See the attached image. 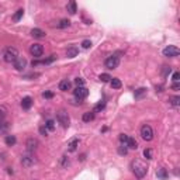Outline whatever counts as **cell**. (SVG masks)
<instances>
[{"label": "cell", "mask_w": 180, "mask_h": 180, "mask_svg": "<svg viewBox=\"0 0 180 180\" xmlns=\"http://www.w3.org/2000/svg\"><path fill=\"white\" fill-rule=\"evenodd\" d=\"M79 142H80V141H79V138H73V139L69 142V145H68V146H69V151H70V152H75V151H76L77 146H79Z\"/></svg>", "instance_id": "d6986e66"}, {"label": "cell", "mask_w": 180, "mask_h": 180, "mask_svg": "<svg viewBox=\"0 0 180 180\" xmlns=\"http://www.w3.org/2000/svg\"><path fill=\"white\" fill-rule=\"evenodd\" d=\"M6 145H7V146H13V145H16V136L14 135H6Z\"/></svg>", "instance_id": "603a6c76"}, {"label": "cell", "mask_w": 180, "mask_h": 180, "mask_svg": "<svg viewBox=\"0 0 180 180\" xmlns=\"http://www.w3.org/2000/svg\"><path fill=\"white\" fill-rule=\"evenodd\" d=\"M72 89V83H70L68 79H63V80L59 82V90H62V92H68Z\"/></svg>", "instance_id": "4fadbf2b"}, {"label": "cell", "mask_w": 180, "mask_h": 180, "mask_svg": "<svg viewBox=\"0 0 180 180\" xmlns=\"http://www.w3.org/2000/svg\"><path fill=\"white\" fill-rule=\"evenodd\" d=\"M118 65H120V56H118V54H113V55H110L104 61V66L107 69H115V68H118Z\"/></svg>", "instance_id": "3957f363"}, {"label": "cell", "mask_w": 180, "mask_h": 180, "mask_svg": "<svg viewBox=\"0 0 180 180\" xmlns=\"http://www.w3.org/2000/svg\"><path fill=\"white\" fill-rule=\"evenodd\" d=\"M143 156L146 159H152V149H149V148L145 149V151H143Z\"/></svg>", "instance_id": "8d00e7d4"}, {"label": "cell", "mask_w": 180, "mask_h": 180, "mask_svg": "<svg viewBox=\"0 0 180 180\" xmlns=\"http://www.w3.org/2000/svg\"><path fill=\"white\" fill-rule=\"evenodd\" d=\"M118 154H120V155H127V154H128V148H127V145L121 143V145L118 146Z\"/></svg>", "instance_id": "f1b7e54d"}, {"label": "cell", "mask_w": 180, "mask_h": 180, "mask_svg": "<svg viewBox=\"0 0 180 180\" xmlns=\"http://www.w3.org/2000/svg\"><path fill=\"white\" fill-rule=\"evenodd\" d=\"M75 83L77 85V87H82V86L85 85V80H83L82 77H76V79H75Z\"/></svg>", "instance_id": "f35d334b"}, {"label": "cell", "mask_w": 180, "mask_h": 180, "mask_svg": "<svg viewBox=\"0 0 180 180\" xmlns=\"http://www.w3.org/2000/svg\"><path fill=\"white\" fill-rule=\"evenodd\" d=\"M110 85H111V87L113 89H120L122 86V83H121V80H120L118 77H111Z\"/></svg>", "instance_id": "ffe728a7"}, {"label": "cell", "mask_w": 180, "mask_h": 180, "mask_svg": "<svg viewBox=\"0 0 180 180\" xmlns=\"http://www.w3.org/2000/svg\"><path fill=\"white\" fill-rule=\"evenodd\" d=\"M21 163L24 168H31V166L35 163V158H34L31 154H26L21 156Z\"/></svg>", "instance_id": "9c48e42d"}, {"label": "cell", "mask_w": 180, "mask_h": 180, "mask_svg": "<svg viewBox=\"0 0 180 180\" xmlns=\"http://www.w3.org/2000/svg\"><path fill=\"white\" fill-rule=\"evenodd\" d=\"M82 120H83L85 122H90V121H93V120H94V113H93V111H87V113L83 114Z\"/></svg>", "instance_id": "44dd1931"}, {"label": "cell", "mask_w": 180, "mask_h": 180, "mask_svg": "<svg viewBox=\"0 0 180 180\" xmlns=\"http://www.w3.org/2000/svg\"><path fill=\"white\" fill-rule=\"evenodd\" d=\"M9 128H10V124L6 120H0V134H6Z\"/></svg>", "instance_id": "e0dca14e"}, {"label": "cell", "mask_w": 180, "mask_h": 180, "mask_svg": "<svg viewBox=\"0 0 180 180\" xmlns=\"http://www.w3.org/2000/svg\"><path fill=\"white\" fill-rule=\"evenodd\" d=\"M82 47L85 48V49H89V48L92 47V41H90V40H85L83 42H82Z\"/></svg>", "instance_id": "d590c367"}, {"label": "cell", "mask_w": 180, "mask_h": 180, "mask_svg": "<svg viewBox=\"0 0 180 180\" xmlns=\"http://www.w3.org/2000/svg\"><path fill=\"white\" fill-rule=\"evenodd\" d=\"M145 93H146V89L141 87V89H138V90L135 92V97H136V99H139L141 96H142V94H145Z\"/></svg>", "instance_id": "836d02e7"}, {"label": "cell", "mask_w": 180, "mask_h": 180, "mask_svg": "<svg viewBox=\"0 0 180 180\" xmlns=\"http://www.w3.org/2000/svg\"><path fill=\"white\" fill-rule=\"evenodd\" d=\"M99 79H100L101 82H104V83H106V82H110V80H111V76H110L108 73H101V75L99 76Z\"/></svg>", "instance_id": "f546056e"}, {"label": "cell", "mask_w": 180, "mask_h": 180, "mask_svg": "<svg viewBox=\"0 0 180 180\" xmlns=\"http://www.w3.org/2000/svg\"><path fill=\"white\" fill-rule=\"evenodd\" d=\"M2 56H3V61L7 63H14L16 61H17V58H19V49L14 47H7L6 49H4L3 52H2Z\"/></svg>", "instance_id": "6da1fadb"}, {"label": "cell", "mask_w": 180, "mask_h": 180, "mask_svg": "<svg viewBox=\"0 0 180 180\" xmlns=\"http://www.w3.org/2000/svg\"><path fill=\"white\" fill-rule=\"evenodd\" d=\"M169 103L172 104L173 107H179V104H180V97H179V96H173V97H170V99H169Z\"/></svg>", "instance_id": "d4e9b609"}, {"label": "cell", "mask_w": 180, "mask_h": 180, "mask_svg": "<svg viewBox=\"0 0 180 180\" xmlns=\"http://www.w3.org/2000/svg\"><path fill=\"white\" fill-rule=\"evenodd\" d=\"M131 168H132L134 175H135L138 179H142V177L146 175V172H148V168L143 165L142 162H139V161H134L132 163H131Z\"/></svg>", "instance_id": "7a4b0ae2"}, {"label": "cell", "mask_w": 180, "mask_h": 180, "mask_svg": "<svg viewBox=\"0 0 180 180\" xmlns=\"http://www.w3.org/2000/svg\"><path fill=\"white\" fill-rule=\"evenodd\" d=\"M31 106H33V99H31L30 96H27V97H24V99L21 100V107L24 110H30Z\"/></svg>", "instance_id": "5bb4252c"}, {"label": "cell", "mask_w": 180, "mask_h": 180, "mask_svg": "<svg viewBox=\"0 0 180 180\" xmlns=\"http://www.w3.org/2000/svg\"><path fill=\"white\" fill-rule=\"evenodd\" d=\"M56 59V55H51L47 59H41V61H33V66H38V65H49Z\"/></svg>", "instance_id": "7c38bea8"}, {"label": "cell", "mask_w": 180, "mask_h": 180, "mask_svg": "<svg viewBox=\"0 0 180 180\" xmlns=\"http://www.w3.org/2000/svg\"><path fill=\"white\" fill-rule=\"evenodd\" d=\"M172 79H173V82H175V83H176V82H179L180 80V73H179V72H175V73H173V76H172Z\"/></svg>", "instance_id": "ab89813d"}, {"label": "cell", "mask_w": 180, "mask_h": 180, "mask_svg": "<svg viewBox=\"0 0 180 180\" xmlns=\"http://www.w3.org/2000/svg\"><path fill=\"white\" fill-rule=\"evenodd\" d=\"M27 66V59L26 58H23V56H19L17 58V61L14 62V69L17 70H24Z\"/></svg>", "instance_id": "8fae6325"}, {"label": "cell", "mask_w": 180, "mask_h": 180, "mask_svg": "<svg viewBox=\"0 0 180 180\" xmlns=\"http://www.w3.org/2000/svg\"><path fill=\"white\" fill-rule=\"evenodd\" d=\"M40 132L44 136H47V135H48V129L45 128V127H41V128H40Z\"/></svg>", "instance_id": "60d3db41"}, {"label": "cell", "mask_w": 180, "mask_h": 180, "mask_svg": "<svg viewBox=\"0 0 180 180\" xmlns=\"http://www.w3.org/2000/svg\"><path fill=\"white\" fill-rule=\"evenodd\" d=\"M61 165H62V168H66V166H69V158H68L66 155H63L62 158H61Z\"/></svg>", "instance_id": "4dcf8cb0"}, {"label": "cell", "mask_w": 180, "mask_h": 180, "mask_svg": "<svg viewBox=\"0 0 180 180\" xmlns=\"http://www.w3.org/2000/svg\"><path fill=\"white\" fill-rule=\"evenodd\" d=\"M42 97H44V99H52V97H54V92H49V90H47V92L42 93Z\"/></svg>", "instance_id": "74e56055"}, {"label": "cell", "mask_w": 180, "mask_h": 180, "mask_svg": "<svg viewBox=\"0 0 180 180\" xmlns=\"http://www.w3.org/2000/svg\"><path fill=\"white\" fill-rule=\"evenodd\" d=\"M31 35H33L34 38H44L45 37V33L42 31V30H40V28H33V30H31Z\"/></svg>", "instance_id": "ac0fdd59"}, {"label": "cell", "mask_w": 180, "mask_h": 180, "mask_svg": "<svg viewBox=\"0 0 180 180\" xmlns=\"http://www.w3.org/2000/svg\"><path fill=\"white\" fill-rule=\"evenodd\" d=\"M7 172L10 173V175H13V170H11V168H7Z\"/></svg>", "instance_id": "7bdbcfd3"}, {"label": "cell", "mask_w": 180, "mask_h": 180, "mask_svg": "<svg viewBox=\"0 0 180 180\" xmlns=\"http://www.w3.org/2000/svg\"><path fill=\"white\" fill-rule=\"evenodd\" d=\"M179 54H180V49L177 47H175V45H169V47H166L163 49V56H166V58H175Z\"/></svg>", "instance_id": "52a82bcc"}, {"label": "cell", "mask_w": 180, "mask_h": 180, "mask_svg": "<svg viewBox=\"0 0 180 180\" xmlns=\"http://www.w3.org/2000/svg\"><path fill=\"white\" fill-rule=\"evenodd\" d=\"M141 136H142L143 141H148V142L154 139V129H152L151 125L145 124L141 127Z\"/></svg>", "instance_id": "277c9868"}, {"label": "cell", "mask_w": 180, "mask_h": 180, "mask_svg": "<svg viewBox=\"0 0 180 180\" xmlns=\"http://www.w3.org/2000/svg\"><path fill=\"white\" fill-rule=\"evenodd\" d=\"M104 107H106V103H104V101H101V103H99V104H97V106L94 107V110H93V113H97V111L103 110Z\"/></svg>", "instance_id": "e575fe53"}, {"label": "cell", "mask_w": 180, "mask_h": 180, "mask_svg": "<svg viewBox=\"0 0 180 180\" xmlns=\"http://www.w3.org/2000/svg\"><path fill=\"white\" fill-rule=\"evenodd\" d=\"M56 120H58V122L61 125H62L63 128H68L69 127V115H68V113L65 110H59L58 113H56Z\"/></svg>", "instance_id": "5b68a950"}, {"label": "cell", "mask_w": 180, "mask_h": 180, "mask_svg": "<svg viewBox=\"0 0 180 180\" xmlns=\"http://www.w3.org/2000/svg\"><path fill=\"white\" fill-rule=\"evenodd\" d=\"M156 176H158L161 180H166L168 177H169V173H168V170L166 169L161 168V169H158V172H156Z\"/></svg>", "instance_id": "2e32d148"}, {"label": "cell", "mask_w": 180, "mask_h": 180, "mask_svg": "<svg viewBox=\"0 0 180 180\" xmlns=\"http://www.w3.org/2000/svg\"><path fill=\"white\" fill-rule=\"evenodd\" d=\"M77 54H79V49H77L76 47H69L66 49V56L68 58H75V56H77Z\"/></svg>", "instance_id": "9a60e30c"}, {"label": "cell", "mask_w": 180, "mask_h": 180, "mask_svg": "<svg viewBox=\"0 0 180 180\" xmlns=\"http://www.w3.org/2000/svg\"><path fill=\"white\" fill-rule=\"evenodd\" d=\"M7 115V108L4 106H0V120H4Z\"/></svg>", "instance_id": "1f68e13d"}, {"label": "cell", "mask_w": 180, "mask_h": 180, "mask_svg": "<svg viewBox=\"0 0 180 180\" xmlns=\"http://www.w3.org/2000/svg\"><path fill=\"white\" fill-rule=\"evenodd\" d=\"M172 89H173V90H176V92H177V90H179V89H180L179 82H176V83H173V85H172Z\"/></svg>", "instance_id": "b9f144b4"}, {"label": "cell", "mask_w": 180, "mask_h": 180, "mask_svg": "<svg viewBox=\"0 0 180 180\" xmlns=\"http://www.w3.org/2000/svg\"><path fill=\"white\" fill-rule=\"evenodd\" d=\"M69 26H70V21L68 19H62L61 21L58 23V24H56V27H58V28H68Z\"/></svg>", "instance_id": "cb8c5ba5"}, {"label": "cell", "mask_w": 180, "mask_h": 180, "mask_svg": "<svg viewBox=\"0 0 180 180\" xmlns=\"http://www.w3.org/2000/svg\"><path fill=\"white\" fill-rule=\"evenodd\" d=\"M38 141L35 139V138H28L26 142V148H27V151H28V154H33V152L37 151V148H38Z\"/></svg>", "instance_id": "30bf717a"}, {"label": "cell", "mask_w": 180, "mask_h": 180, "mask_svg": "<svg viewBox=\"0 0 180 180\" xmlns=\"http://www.w3.org/2000/svg\"><path fill=\"white\" fill-rule=\"evenodd\" d=\"M45 128H47L48 131H54V129H55V121H54V120H48V121L45 122Z\"/></svg>", "instance_id": "83f0119b"}, {"label": "cell", "mask_w": 180, "mask_h": 180, "mask_svg": "<svg viewBox=\"0 0 180 180\" xmlns=\"http://www.w3.org/2000/svg\"><path fill=\"white\" fill-rule=\"evenodd\" d=\"M30 54L34 56V58L40 59L41 56L44 55V47L41 44H33L30 47Z\"/></svg>", "instance_id": "8992f818"}, {"label": "cell", "mask_w": 180, "mask_h": 180, "mask_svg": "<svg viewBox=\"0 0 180 180\" xmlns=\"http://www.w3.org/2000/svg\"><path fill=\"white\" fill-rule=\"evenodd\" d=\"M127 146L131 148V149H136L138 148V142H136L134 138H128V142H127Z\"/></svg>", "instance_id": "4316f807"}, {"label": "cell", "mask_w": 180, "mask_h": 180, "mask_svg": "<svg viewBox=\"0 0 180 180\" xmlns=\"http://www.w3.org/2000/svg\"><path fill=\"white\" fill-rule=\"evenodd\" d=\"M118 138H120V142L124 143V145H127V142H128V138H129V136L127 135V134H120V136H118Z\"/></svg>", "instance_id": "d6a6232c"}, {"label": "cell", "mask_w": 180, "mask_h": 180, "mask_svg": "<svg viewBox=\"0 0 180 180\" xmlns=\"http://www.w3.org/2000/svg\"><path fill=\"white\" fill-rule=\"evenodd\" d=\"M73 94H75V97H76L77 100H83V99H86L89 96V90L85 87V86H82V87H76L73 90Z\"/></svg>", "instance_id": "ba28073f"}, {"label": "cell", "mask_w": 180, "mask_h": 180, "mask_svg": "<svg viewBox=\"0 0 180 180\" xmlns=\"http://www.w3.org/2000/svg\"><path fill=\"white\" fill-rule=\"evenodd\" d=\"M68 11H69L70 14H76V11H77V7H76V2H69L66 6Z\"/></svg>", "instance_id": "7402d4cb"}, {"label": "cell", "mask_w": 180, "mask_h": 180, "mask_svg": "<svg viewBox=\"0 0 180 180\" xmlns=\"http://www.w3.org/2000/svg\"><path fill=\"white\" fill-rule=\"evenodd\" d=\"M23 14H24V10H23V9H19V10L16 11V14L13 16V21H20Z\"/></svg>", "instance_id": "484cf974"}]
</instances>
